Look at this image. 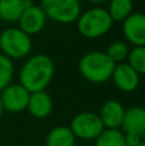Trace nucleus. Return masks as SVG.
I'll use <instances>...</instances> for the list:
<instances>
[{
  "instance_id": "nucleus-1",
  "label": "nucleus",
  "mask_w": 145,
  "mask_h": 146,
  "mask_svg": "<svg viewBox=\"0 0 145 146\" xmlns=\"http://www.w3.org/2000/svg\"><path fill=\"white\" fill-rule=\"evenodd\" d=\"M53 59L46 54H36L25 62L19 72V85L30 94L45 91L54 77Z\"/></svg>"
},
{
  "instance_id": "nucleus-2",
  "label": "nucleus",
  "mask_w": 145,
  "mask_h": 146,
  "mask_svg": "<svg viewBox=\"0 0 145 146\" xmlns=\"http://www.w3.org/2000/svg\"><path fill=\"white\" fill-rule=\"evenodd\" d=\"M116 64L104 51H89L78 62V71L91 83H104L112 78Z\"/></svg>"
},
{
  "instance_id": "nucleus-3",
  "label": "nucleus",
  "mask_w": 145,
  "mask_h": 146,
  "mask_svg": "<svg viewBox=\"0 0 145 146\" xmlns=\"http://www.w3.org/2000/svg\"><path fill=\"white\" fill-rule=\"evenodd\" d=\"M77 31L86 38H99L107 35L113 26V21L104 8H91L81 13L76 21Z\"/></svg>"
},
{
  "instance_id": "nucleus-4",
  "label": "nucleus",
  "mask_w": 145,
  "mask_h": 146,
  "mask_svg": "<svg viewBox=\"0 0 145 146\" xmlns=\"http://www.w3.org/2000/svg\"><path fill=\"white\" fill-rule=\"evenodd\" d=\"M0 50L12 60L25 59L32 50V38L19 27L7 28L0 33Z\"/></svg>"
},
{
  "instance_id": "nucleus-5",
  "label": "nucleus",
  "mask_w": 145,
  "mask_h": 146,
  "mask_svg": "<svg viewBox=\"0 0 145 146\" xmlns=\"http://www.w3.org/2000/svg\"><path fill=\"white\" fill-rule=\"evenodd\" d=\"M40 7L48 19L62 25L76 22L82 13L80 0H41Z\"/></svg>"
},
{
  "instance_id": "nucleus-6",
  "label": "nucleus",
  "mask_w": 145,
  "mask_h": 146,
  "mask_svg": "<svg viewBox=\"0 0 145 146\" xmlns=\"http://www.w3.org/2000/svg\"><path fill=\"white\" fill-rule=\"evenodd\" d=\"M68 127L73 132L76 139H81L85 141H95L98 136L105 129L99 118V114L92 111H82L76 114Z\"/></svg>"
},
{
  "instance_id": "nucleus-7",
  "label": "nucleus",
  "mask_w": 145,
  "mask_h": 146,
  "mask_svg": "<svg viewBox=\"0 0 145 146\" xmlns=\"http://www.w3.org/2000/svg\"><path fill=\"white\" fill-rule=\"evenodd\" d=\"M31 94L19 83H12L0 92V99L4 111L21 113L27 110L28 100Z\"/></svg>"
},
{
  "instance_id": "nucleus-8",
  "label": "nucleus",
  "mask_w": 145,
  "mask_h": 146,
  "mask_svg": "<svg viewBox=\"0 0 145 146\" xmlns=\"http://www.w3.org/2000/svg\"><path fill=\"white\" fill-rule=\"evenodd\" d=\"M110 80L122 92H132L140 85V74L128 63L116 64Z\"/></svg>"
},
{
  "instance_id": "nucleus-9",
  "label": "nucleus",
  "mask_w": 145,
  "mask_h": 146,
  "mask_svg": "<svg viewBox=\"0 0 145 146\" xmlns=\"http://www.w3.org/2000/svg\"><path fill=\"white\" fill-rule=\"evenodd\" d=\"M122 32L126 40L135 46H145V14L132 13L122 22Z\"/></svg>"
},
{
  "instance_id": "nucleus-10",
  "label": "nucleus",
  "mask_w": 145,
  "mask_h": 146,
  "mask_svg": "<svg viewBox=\"0 0 145 146\" xmlns=\"http://www.w3.org/2000/svg\"><path fill=\"white\" fill-rule=\"evenodd\" d=\"M46 21H48V18H46L44 10L41 9V7L33 4L32 7L25 9L18 23H19L21 30L31 36L41 32L46 25Z\"/></svg>"
},
{
  "instance_id": "nucleus-11",
  "label": "nucleus",
  "mask_w": 145,
  "mask_h": 146,
  "mask_svg": "<svg viewBox=\"0 0 145 146\" xmlns=\"http://www.w3.org/2000/svg\"><path fill=\"white\" fill-rule=\"evenodd\" d=\"M125 106L117 100H108L102 105L99 111V118L104 128L121 129L125 117Z\"/></svg>"
},
{
  "instance_id": "nucleus-12",
  "label": "nucleus",
  "mask_w": 145,
  "mask_h": 146,
  "mask_svg": "<svg viewBox=\"0 0 145 146\" xmlns=\"http://www.w3.org/2000/svg\"><path fill=\"white\" fill-rule=\"evenodd\" d=\"M27 110L33 118L44 119L53 111V99L46 91H37L30 95Z\"/></svg>"
},
{
  "instance_id": "nucleus-13",
  "label": "nucleus",
  "mask_w": 145,
  "mask_h": 146,
  "mask_svg": "<svg viewBox=\"0 0 145 146\" xmlns=\"http://www.w3.org/2000/svg\"><path fill=\"white\" fill-rule=\"evenodd\" d=\"M121 131L123 133H138L143 136L145 132V108L131 106L126 109Z\"/></svg>"
},
{
  "instance_id": "nucleus-14",
  "label": "nucleus",
  "mask_w": 145,
  "mask_h": 146,
  "mask_svg": "<svg viewBox=\"0 0 145 146\" xmlns=\"http://www.w3.org/2000/svg\"><path fill=\"white\" fill-rule=\"evenodd\" d=\"M32 5V0H0V19L8 23L18 22L25 9Z\"/></svg>"
},
{
  "instance_id": "nucleus-15",
  "label": "nucleus",
  "mask_w": 145,
  "mask_h": 146,
  "mask_svg": "<svg viewBox=\"0 0 145 146\" xmlns=\"http://www.w3.org/2000/svg\"><path fill=\"white\" fill-rule=\"evenodd\" d=\"M76 137L68 126H57L46 135L45 146H74Z\"/></svg>"
},
{
  "instance_id": "nucleus-16",
  "label": "nucleus",
  "mask_w": 145,
  "mask_h": 146,
  "mask_svg": "<svg viewBox=\"0 0 145 146\" xmlns=\"http://www.w3.org/2000/svg\"><path fill=\"white\" fill-rule=\"evenodd\" d=\"M108 3L107 12L113 22H123L132 14V0H109Z\"/></svg>"
},
{
  "instance_id": "nucleus-17",
  "label": "nucleus",
  "mask_w": 145,
  "mask_h": 146,
  "mask_svg": "<svg viewBox=\"0 0 145 146\" xmlns=\"http://www.w3.org/2000/svg\"><path fill=\"white\" fill-rule=\"evenodd\" d=\"M95 146H126L125 135L121 129L105 128L95 140Z\"/></svg>"
},
{
  "instance_id": "nucleus-18",
  "label": "nucleus",
  "mask_w": 145,
  "mask_h": 146,
  "mask_svg": "<svg viewBox=\"0 0 145 146\" xmlns=\"http://www.w3.org/2000/svg\"><path fill=\"white\" fill-rule=\"evenodd\" d=\"M128 53H130V48L125 41H114L108 46L105 51L107 56L114 64L125 63V60L128 58Z\"/></svg>"
},
{
  "instance_id": "nucleus-19",
  "label": "nucleus",
  "mask_w": 145,
  "mask_h": 146,
  "mask_svg": "<svg viewBox=\"0 0 145 146\" xmlns=\"http://www.w3.org/2000/svg\"><path fill=\"white\" fill-rule=\"evenodd\" d=\"M14 76V63L12 59L0 53V92L9 85Z\"/></svg>"
},
{
  "instance_id": "nucleus-20",
  "label": "nucleus",
  "mask_w": 145,
  "mask_h": 146,
  "mask_svg": "<svg viewBox=\"0 0 145 146\" xmlns=\"http://www.w3.org/2000/svg\"><path fill=\"white\" fill-rule=\"evenodd\" d=\"M127 60L139 74H145V46H135L131 49Z\"/></svg>"
},
{
  "instance_id": "nucleus-21",
  "label": "nucleus",
  "mask_w": 145,
  "mask_h": 146,
  "mask_svg": "<svg viewBox=\"0 0 145 146\" xmlns=\"http://www.w3.org/2000/svg\"><path fill=\"white\" fill-rule=\"evenodd\" d=\"M126 146H140L143 144V137L138 133H123Z\"/></svg>"
},
{
  "instance_id": "nucleus-22",
  "label": "nucleus",
  "mask_w": 145,
  "mask_h": 146,
  "mask_svg": "<svg viewBox=\"0 0 145 146\" xmlns=\"http://www.w3.org/2000/svg\"><path fill=\"white\" fill-rule=\"evenodd\" d=\"M87 1L92 3V4H103V3H107L109 0H87Z\"/></svg>"
},
{
  "instance_id": "nucleus-23",
  "label": "nucleus",
  "mask_w": 145,
  "mask_h": 146,
  "mask_svg": "<svg viewBox=\"0 0 145 146\" xmlns=\"http://www.w3.org/2000/svg\"><path fill=\"white\" fill-rule=\"evenodd\" d=\"M3 114H4V108H3V104H1V99H0V119H1Z\"/></svg>"
},
{
  "instance_id": "nucleus-24",
  "label": "nucleus",
  "mask_w": 145,
  "mask_h": 146,
  "mask_svg": "<svg viewBox=\"0 0 145 146\" xmlns=\"http://www.w3.org/2000/svg\"><path fill=\"white\" fill-rule=\"evenodd\" d=\"M141 137H143V142H144V144H145V132H144V133H143V136H141Z\"/></svg>"
},
{
  "instance_id": "nucleus-25",
  "label": "nucleus",
  "mask_w": 145,
  "mask_h": 146,
  "mask_svg": "<svg viewBox=\"0 0 145 146\" xmlns=\"http://www.w3.org/2000/svg\"><path fill=\"white\" fill-rule=\"evenodd\" d=\"M140 146H145V144H144V142H143V144H141V145H140Z\"/></svg>"
},
{
  "instance_id": "nucleus-26",
  "label": "nucleus",
  "mask_w": 145,
  "mask_h": 146,
  "mask_svg": "<svg viewBox=\"0 0 145 146\" xmlns=\"http://www.w3.org/2000/svg\"><path fill=\"white\" fill-rule=\"evenodd\" d=\"M144 1H145V0H144Z\"/></svg>"
}]
</instances>
